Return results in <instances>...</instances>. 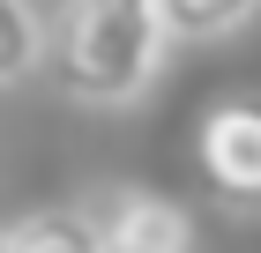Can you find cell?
Listing matches in <instances>:
<instances>
[{
  "instance_id": "4",
  "label": "cell",
  "mask_w": 261,
  "mask_h": 253,
  "mask_svg": "<svg viewBox=\"0 0 261 253\" xmlns=\"http://www.w3.org/2000/svg\"><path fill=\"white\" fill-rule=\"evenodd\" d=\"M8 253H97V209H75V201H45V209L0 223Z\"/></svg>"
},
{
  "instance_id": "5",
  "label": "cell",
  "mask_w": 261,
  "mask_h": 253,
  "mask_svg": "<svg viewBox=\"0 0 261 253\" xmlns=\"http://www.w3.org/2000/svg\"><path fill=\"white\" fill-rule=\"evenodd\" d=\"M172 45H224L261 22V0H157Z\"/></svg>"
},
{
  "instance_id": "7",
  "label": "cell",
  "mask_w": 261,
  "mask_h": 253,
  "mask_svg": "<svg viewBox=\"0 0 261 253\" xmlns=\"http://www.w3.org/2000/svg\"><path fill=\"white\" fill-rule=\"evenodd\" d=\"M0 253H8V238H0Z\"/></svg>"
},
{
  "instance_id": "1",
  "label": "cell",
  "mask_w": 261,
  "mask_h": 253,
  "mask_svg": "<svg viewBox=\"0 0 261 253\" xmlns=\"http://www.w3.org/2000/svg\"><path fill=\"white\" fill-rule=\"evenodd\" d=\"M172 38L157 0H60L45 8L38 75L82 112H135L157 90Z\"/></svg>"
},
{
  "instance_id": "3",
  "label": "cell",
  "mask_w": 261,
  "mask_h": 253,
  "mask_svg": "<svg viewBox=\"0 0 261 253\" xmlns=\"http://www.w3.org/2000/svg\"><path fill=\"white\" fill-rule=\"evenodd\" d=\"M97 253H194V216L172 194L112 186L97 201Z\"/></svg>"
},
{
  "instance_id": "6",
  "label": "cell",
  "mask_w": 261,
  "mask_h": 253,
  "mask_svg": "<svg viewBox=\"0 0 261 253\" xmlns=\"http://www.w3.org/2000/svg\"><path fill=\"white\" fill-rule=\"evenodd\" d=\"M38 52H45V8L38 0H0V90L38 75Z\"/></svg>"
},
{
  "instance_id": "2",
  "label": "cell",
  "mask_w": 261,
  "mask_h": 253,
  "mask_svg": "<svg viewBox=\"0 0 261 253\" xmlns=\"http://www.w3.org/2000/svg\"><path fill=\"white\" fill-rule=\"evenodd\" d=\"M194 172L217 209L261 216V90H224L194 119Z\"/></svg>"
}]
</instances>
